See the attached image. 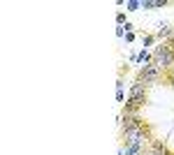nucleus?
<instances>
[{"label": "nucleus", "mask_w": 174, "mask_h": 155, "mask_svg": "<svg viewBox=\"0 0 174 155\" xmlns=\"http://www.w3.org/2000/svg\"><path fill=\"white\" fill-rule=\"evenodd\" d=\"M149 58H151V53H146V51H142V53H139V56H137V60H139V62H146V60H149Z\"/></svg>", "instance_id": "2"}, {"label": "nucleus", "mask_w": 174, "mask_h": 155, "mask_svg": "<svg viewBox=\"0 0 174 155\" xmlns=\"http://www.w3.org/2000/svg\"><path fill=\"white\" fill-rule=\"evenodd\" d=\"M158 37H160V40H163V37H174V32H172V28H169V26H160Z\"/></svg>", "instance_id": "1"}, {"label": "nucleus", "mask_w": 174, "mask_h": 155, "mask_svg": "<svg viewBox=\"0 0 174 155\" xmlns=\"http://www.w3.org/2000/svg\"><path fill=\"white\" fill-rule=\"evenodd\" d=\"M144 44H146V47H149V44H153V37L146 35V37H144Z\"/></svg>", "instance_id": "3"}]
</instances>
